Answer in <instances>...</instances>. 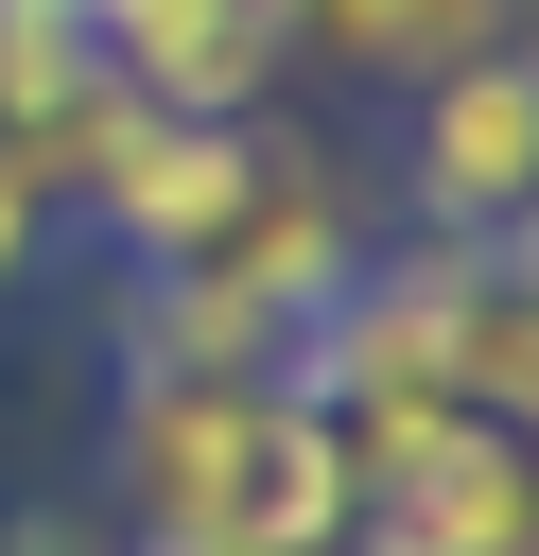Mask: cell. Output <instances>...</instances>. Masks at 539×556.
<instances>
[{
    "label": "cell",
    "mask_w": 539,
    "mask_h": 556,
    "mask_svg": "<svg viewBox=\"0 0 539 556\" xmlns=\"http://www.w3.org/2000/svg\"><path fill=\"white\" fill-rule=\"evenodd\" d=\"M278 17H296V0H278Z\"/></svg>",
    "instance_id": "obj_14"
},
{
    "label": "cell",
    "mask_w": 539,
    "mask_h": 556,
    "mask_svg": "<svg viewBox=\"0 0 539 556\" xmlns=\"http://www.w3.org/2000/svg\"><path fill=\"white\" fill-rule=\"evenodd\" d=\"M504 52H522V70H539V0H522V35H504Z\"/></svg>",
    "instance_id": "obj_12"
},
{
    "label": "cell",
    "mask_w": 539,
    "mask_h": 556,
    "mask_svg": "<svg viewBox=\"0 0 539 556\" xmlns=\"http://www.w3.org/2000/svg\"><path fill=\"white\" fill-rule=\"evenodd\" d=\"M35 261H52V191H35V174H17V156H0V295H17V278H35Z\"/></svg>",
    "instance_id": "obj_10"
},
{
    "label": "cell",
    "mask_w": 539,
    "mask_h": 556,
    "mask_svg": "<svg viewBox=\"0 0 539 556\" xmlns=\"http://www.w3.org/2000/svg\"><path fill=\"white\" fill-rule=\"evenodd\" d=\"M522 556H539V539H522Z\"/></svg>",
    "instance_id": "obj_13"
},
{
    "label": "cell",
    "mask_w": 539,
    "mask_h": 556,
    "mask_svg": "<svg viewBox=\"0 0 539 556\" xmlns=\"http://www.w3.org/2000/svg\"><path fill=\"white\" fill-rule=\"evenodd\" d=\"M522 35V0H296V70H330V87H435V70H469V52H504Z\"/></svg>",
    "instance_id": "obj_6"
},
{
    "label": "cell",
    "mask_w": 539,
    "mask_h": 556,
    "mask_svg": "<svg viewBox=\"0 0 539 556\" xmlns=\"http://www.w3.org/2000/svg\"><path fill=\"white\" fill-rule=\"evenodd\" d=\"M261 417H278V365H139L104 400V521L122 539H226Z\"/></svg>",
    "instance_id": "obj_1"
},
{
    "label": "cell",
    "mask_w": 539,
    "mask_h": 556,
    "mask_svg": "<svg viewBox=\"0 0 539 556\" xmlns=\"http://www.w3.org/2000/svg\"><path fill=\"white\" fill-rule=\"evenodd\" d=\"M261 174H278V122H174V104H139V122L104 139V174L70 191V226H87L104 261H191V243L243 226Z\"/></svg>",
    "instance_id": "obj_3"
},
{
    "label": "cell",
    "mask_w": 539,
    "mask_h": 556,
    "mask_svg": "<svg viewBox=\"0 0 539 556\" xmlns=\"http://www.w3.org/2000/svg\"><path fill=\"white\" fill-rule=\"evenodd\" d=\"M122 556H243V539H122Z\"/></svg>",
    "instance_id": "obj_11"
},
{
    "label": "cell",
    "mask_w": 539,
    "mask_h": 556,
    "mask_svg": "<svg viewBox=\"0 0 539 556\" xmlns=\"http://www.w3.org/2000/svg\"><path fill=\"white\" fill-rule=\"evenodd\" d=\"M452 400L504 417V434H539V278L504 243H469V295H452Z\"/></svg>",
    "instance_id": "obj_8"
},
{
    "label": "cell",
    "mask_w": 539,
    "mask_h": 556,
    "mask_svg": "<svg viewBox=\"0 0 539 556\" xmlns=\"http://www.w3.org/2000/svg\"><path fill=\"white\" fill-rule=\"evenodd\" d=\"M243 556H330L348 539V452H330V417L278 382V417H261V469H243V521H226Z\"/></svg>",
    "instance_id": "obj_7"
},
{
    "label": "cell",
    "mask_w": 539,
    "mask_h": 556,
    "mask_svg": "<svg viewBox=\"0 0 539 556\" xmlns=\"http://www.w3.org/2000/svg\"><path fill=\"white\" fill-rule=\"evenodd\" d=\"M522 539H539V434L452 417V434H417L400 469L348 486V539L330 556H522Z\"/></svg>",
    "instance_id": "obj_4"
},
{
    "label": "cell",
    "mask_w": 539,
    "mask_h": 556,
    "mask_svg": "<svg viewBox=\"0 0 539 556\" xmlns=\"http://www.w3.org/2000/svg\"><path fill=\"white\" fill-rule=\"evenodd\" d=\"M0 556H122L104 504H0Z\"/></svg>",
    "instance_id": "obj_9"
},
{
    "label": "cell",
    "mask_w": 539,
    "mask_h": 556,
    "mask_svg": "<svg viewBox=\"0 0 539 556\" xmlns=\"http://www.w3.org/2000/svg\"><path fill=\"white\" fill-rule=\"evenodd\" d=\"M400 208H417V243H504L539 208V70L522 52L400 87Z\"/></svg>",
    "instance_id": "obj_2"
},
{
    "label": "cell",
    "mask_w": 539,
    "mask_h": 556,
    "mask_svg": "<svg viewBox=\"0 0 539 556\" xmlns=\"http://www.w3.org/2000/svg\"><path fill=\"white\" fill-rule=\"evenodd\" d=\"M87 52L174 122H278V87H296L278 0H87Z\"/></svg>",
    "instance_id": "obj_5"
}]
</instances>
